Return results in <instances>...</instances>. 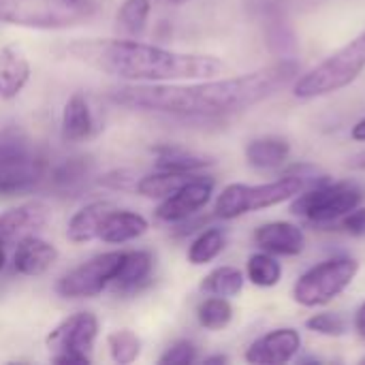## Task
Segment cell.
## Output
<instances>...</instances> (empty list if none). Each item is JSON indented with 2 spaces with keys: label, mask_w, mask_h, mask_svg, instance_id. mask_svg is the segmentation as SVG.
Here are the masks:
<instances>
[{
  "label": "cell",
  "mask_w": 365,
  "mask_h": 365,
  "mask_svg": "<svg viewBox=\"0 0 365 365\" xmlns=\"http://www.w3.org/2000/svg\"><path fill=\"white\" fill-rule=\"evenodd\" d=\"M137 180L139 175L130 169H113V171H107L105 175L98 178V184L105 186V188H111V190H135L137 186Z\"/></svg>",
  "instance_id": "34"
},
{
  "label": "cell",
  "mask_w": 365,
  "mask_h": 365,
  "mask_svg": "<svg viewBox=\"0 0 365 365\" xmlns=\"http://www.w3.org/2000/svg\"><path fill=\"white\" fill-rule=\"evenodd\" d=\"M150 11H152L150 0H124L115 15L118 28L128 36H139L148 26Z\"/></svg>",
  "instance_id": "30"
},
{
  "label": "cell",
  "mask_w": 365,
  "mask_h": 365,
  "mask_svg": "<svg viewBox=\"0 0 365 365\" xmlns=\"http://www.w3.org/2000/svg\"><path fill=\"white\" fill-rule=\"evenodd\" d=\"M107 349L115 364H135L141 355V338L130 329H115L107 336Z\"/></svg>",
  "instance_id": "31"
},
{
  "label": "cell",
  "mask_w": 365,
  "mask_h": 365,
  "mask_svg": "<svg viewBox=\"0 0 365 365\" xmlns=\"http://www.w3.org/2000/svg\"><path fill=\"white\" fill-rule=\"evenodd\" d=\"M306 327L310 331H317L321 336H329V338H340L346 334V321L340 314L334 312H323V314H314L306 321Z\"/></svg>",
  "instance_id": "32"
},
{
  "label": "cell",
  "mask_w": 365,
  "mask_h": 365,
  "mask_svg": "<svg viewBox=\"0 0 365 365\" xmlns=\"http://www.w3.org/2000/svg\"><path fill=\"white\" fill-rule=\"evenodd\" d=\"M255 242L269 255L295 257L304 250L306 237L297 225L291 222H267L255 231Z\"/></svg>",
  "instance_id": "16"
},
{
  "label": "cell",
  "mask_w": 365,
  "mask_h": 365,
  "mask_svg": "<svg viewBox=\"0 0 365 365\" xmlns=\"http://www.w3.org/2000/svg\"><path fill=\"white\" fill-rule=\"evenodd\" d=\"M94 13L90 0H0V21L34 30L77 26Z\"/></svg>",
  "instance_id": "4"
},
{
  "label": "cell",
  "mask_w": 365,
  "mask_h": 365,
  "mask_svg": "<svg viewBox=\"0 0 365 365\" xmlns=\"http://www.w3.org/2000/svg\"><path fill=\"white\" fill-rule=\"evenodd\" d=\"M150 229V222L145 216L130 212V210H113L107 214V218L101 225L98 240L105 244H126L141 235H145Z\"/></svg>",
  "instance_id": "18"
},
{
  "label": "cell",
  "mask_w": 365,
  "mask_h": 365,
  "mask_svg": "<svg viewBox=\"0 0 365 365\" xmlns=\"http://www.w3.org/2000/svg\"><path fill=\"white\" fill-rule=\"evenodd\" d=\"M297 77L299 64L293 58H280L269 66L227 79L212 77L197 83L163 81L115 86L107 92V98L128 109L156 111L188 120H216L267 101Z\"/></svg>",
  "instance_id": "1"
},
{
  "label": "cell",
  "mask_w": 365,
  "mask_h": 365,
  "mask_svg": "<svg viewBox=\"0 0 365 365\" xmlns=\"http://www.w3.org/2000/svg\"><path fill=\"white\" fill-rule=\"evenodd\" d=\"M361 201H364V190L357 184L353 182L329 184L325 180L321 184H314L310 190L304 188L293 199L291 212L310 222L327 225L359 207Z\"/></svg>",
  "instance_id": "8"
},
{
  "label": "cell",
  "mask_w": 365,
  "mask_h": 365,
  "mask_svg": "<svg viewBox=\"0 0 365 365\" xmlns=\"http://www.w3.org/2000/svg\"><path fill=\"white\" fill-rule=\"evenodd\" d=\"M351 135H353L355 141H365V118L364 120H359V122L353 126V133H351Z\"/></svg>",
  "instance_id": "38"
},
{
  "label": "cell",
  "mask_w": 365,
  "mask_h": 365,
  "mask_svg": "<svg viewBox=\"0 0 365 365\" xmlns=\"http://www.w3.org/2000/svg\"><path fill=\"white\" fill-rule=\"evenodd\" d=\"M30 81V62L26 51L17 43H9L0 49V98L13 101L21 94Z\"/></svg>",
  "instance_id": "15"
},
{
  "label": "cell",
  "mask_w": 365,
  "mask_h": 365,
  "mask_svg": "<svg viewBox=\"0 0 365 365\" xmlns=\"http://www.w3.org/2000/svg\"><path fill=\"white\" fill-rule=\"evenodd\" d=\"M365 68V30L349 45L325 58L306 75H299L293 92L297 98H317L351 86Z\"/></svg>",
  "instance_id": "3"
},
{
  "label": "cell",
  "mask_w": 365,
  "mask_h": 365,
  "mask_svg": "<svg viewBox=\"0 0 365 365\" xmlns=\"http://www.w3.org/2000/svg\"><path fill=\"white\" fill-rule=\"evenodd\" d=\"M49 220V207L43 201L21 203L17 207L0 212V242H19L26 235H34Z\"/></svg>",
  "instance_id": "13"
},
{
  "label": "cell",
  "mask_w": 365,
  "mask_h": 365,
  "mask_svg": "<svg viewBox=\"0 0 365 365\" xmlns=\"http://www.w3.org/2000/svg\"><path fill=\"white\" fill-rule=\"evenodd\" d=\"M342 229L355 237H365V207H355L342 216Z\"/></svg>",
  "instance_id": "35"
},
{
  "label": "cell",
  "mask_w": 365,
  "mask_h": 365,
  "mask_svg": "<svg viewBox=\"0 0 365 365\" xmlns=\"http://www.w3.org/2000/svg\"><path fill=\"white\" fill-rule=\"evenodd\" d=\"M113 210H115V205L111 201H103V199L86 203L81 210H77L71 216V220L66 225V240L77 246L98 240L101 225L107 218V214Z\"/></svg>",
  "instance_id": "17"
},
{
  "label": "cell",
  "mask_w": 365,
  "mask_h": 365,
  "mask_svg": "<svg viewBox=\"0 0 365 365\" xmlns=\"http://www.w3.org/2000/svg\"><path fill=\"white\" fill-rule=\"evenodd\" d=\"M361 364H365V357H364V359H361Z\"/></svg>",
  "instance_id": "42"
},
{
  "label": "cell",
  "mask_w": 365,
  "mask_h": 365,
  "mask_svg": "<svg viewBox=\"0 0 365 365\" xmlns=\"http://www.w3.org/2000/svg\"><path fill=\"white\" fill-rule=\"evenodd\" d=\"M214 195V180L207 175H192L186 184H182L173 195L160 201L154 210L156 220L167 225H180L195 214H199Z\"/></svg>",
  "instance_id": "11"
},
{
  "label": "cell",
  "mask_w": 365,
  "mask_h": 365,
  "mask_svg": "<svg viewBox=\"0 0 365 365\" xmlns=\"http://www.w3.org/2000/svg\"><path fill=\"white\" fill-rule=\"evenodd\" d=\"M77 62L128 83L212 79L225 71L214 56L184 53L128 38H77L66 47Z\"/></svg>",
  "instance_id": "2"
},
{
  "label": "cell",
  "mask_w": 365,
  "mask_h": 365,
  "mask_svg": "<svg viewBox=\"0 0 365 365\" xmlns=\"http://www.w3.org/2000/svg\"><path fill=\"white\" fill-rule=\"evenodd\" d=\"M58 261V248L36 235H26L17 242L13 255V269L19 276L36 278L43 276Z\"/></svg>",
  "instance_id": "14"
},
{
  "label": "cell",
  "mask_w": 365,
  "mask_h": 365,
  "mask_svg": "<svg viewBox=\"0 0 365 365\" xmlns=\"http://www.w3.org/2000/svg\"><path fill=\"white\" fill-rule=\"evenodd\" d=\"M167 2H173V4H184V2H188V0H167Z\"/></svg>",
  "instance_id": "41"
},
{
  "label": "cell",
  "mask_w": 365,
  "mask_h": 365,
  "mask_svg": "<svg viewBox=\"0 0 365 365\" xmlns=\"http://www.w3.org/2000/svg\"><path fill=\"white\" fill-rule=\"evenodd\" d=\"M359 274V263L351 257H336L327 259L306 274L293 287V299L304 308L325 306L344 293Z\"/></svg>",
  "instance_id": "7"
},
{
  "label": "cell",
  "mask_w": 365,
  "mask_h": 365,
  "mask_svg": "<svg viewBox=\"0 0 365 365\" xmlns=\"http://www.w3.org/2000/svg\"><path fill=\"white\" fill-rule=\"evenodd\" d=\"M197 361V346L190 340H180L173 346H169L160 357V365H190Z\"/></svg>",
  "instance_id": "33"
},
{
  "label": "cell",
  "mask_w": 365,
  "mask_h": 365,
  "mask_svg": "<svg viewBox=\"0 0 365 365\" xmlns=\"http://www.w3.org/2000/svg\"><path fill=\"white\" fill-rule=\"evenodd\" d=\"M246 274H248V280L255 284V287H261V289H272L280 282L282 278V265L269 255V252H257L248 259L246 263Z\"/></svg>",
  "instance_id": "29"
},
{
  "label": "cell",
  "mask_w": 365,
  "mask_h": 365,
  "mask_svg": "<svg viewBox=\"0 0 365 365\" xmlns=\"http://www.w3.org/2000/svg\"><path fill=\"white\" fill-rule=\"evenodd\" d=\"M244 154L250 167L259 171H274L287 163L291 154V143L284 137H259L246 145Z\"/></svg>",
  "instance_id": "21"
},
{
  "label": "cell",
  "mask_w": 365,
  "mask_h": 365,
  "mask_svg": "<svg viewBox=\"0 0 365 365\" xmlns=\"http://www.w3.org/2000/svg\"><path fill=\"white\" fill-rule=\"evenodd\" d=\"M98 338V319L92 312H77L56 325L45 338L51 361L58 365H90V351Z\"/></svg>",
  "instance_id": "9"
},
{
  "label": "cell",
  "mask_w": 365,
  "mask_h": 365,
  "mask_svg": "<svg viewBox=\"0 0 365 365\" xmlns=\"http://www.w3.org/2000/svg\"><path fill=\"white\" fill-rule=\"evenodd\" d=\"M47 173V163L17 130L0 135V197H17L34 190Z\"/></svg>",
  "instance_id": "6"
},
{
  "label": "cell",
  "mask_w": 365,
  "mask_h": 365,
  "mask_svg": "<svg viewBox=\"0 0 365 365\" xmlns=\"http://www.w3.org/2000/svg\"><path fill=\"white\" fill-rule=\"evenodd\" d=\"M154 154H156V169H163V171L197 173V171L214 165V158L184 150L180 145H158V148H154Z\"/></svg>",
  "instance_id": "22"
},
{
  "label": "cell",
  "mask_w": 365,
  "mask_h": 365,
  "mask_svg": "<svg viewBox=\"0 0 365 365\" xmlns=\"http://www.w3.org/2000/svg\"><path fill=\"white\" fill-rule=\"evenodd\" d=\"M242 289H244V274L237 267H231V265L216 267L201 282V291L203 293L218 295V297H227V299L240 295Z\"/></svg>",
  "instance_id": "26"
},
{
  "label": "cell",
  "mask_w": 365,
  "mask_h": 365,
  "mask_svg": "<svg viewBox=\"0 0 365 365\" xmlns=\"http://www.w3.org/2000/svg\"><path fill=\"white\" fill-rule=\"evenodd\" d=\"M299 349H302L299 331L293 327H282L257 338L246 351V361L257 365L287 364L299 353Z\"/></svg>",
  "instance_id": "12"
},
{
  "label": "cell",
  "mask_w": 365,
  "mask_h": 365,
  "mask_svg": "<svg viewBox=\"0 0 365 365\" xmlns=\"http://www.w3.org/2000/svg\"><path fill=\"white\" fill-rule=\"evenodd\" d=\"M355 331L365 340V302L359 306V310L355 312Z\"/></svg>",
  "instance_id": "37"
},
{
  "label": "cell",
  "mask_w": 365,
  "mask_h": 365,
  "mask_svg": "<svg viewBox=\"0 0 365 365\" xmlns=\"http://www.w3.org/2000/svg\"><path fill=\"white\" fill-rule=\"evenodd\" d=\"M154 272V257L148 250H126L122 257L120 272L113 280V287L120 293H135L148 284Z\"/></svg>",
  "instance_id": "19"
},
{
  "label": "cell",
  "mask_w": 365,
  "mask_h": 365,
  "mask_svg": "<svg viewBox=\"0 0 365 365\" xmlns=\"http://www.w3.org/2000/svg\"><path fill=\"white\" fill-rule=\"evenodd\" d=\"M346 167L353 171H365V152H357L346 160Z\"/></svg>",
  "instance_id": "36"
},
{
  "label": "cell",
  "mask_w": 365,
  "mask_h": 365,
  "mask_svg": "<svg viewBox=\"0 0 365 365\" xmlns=\"http://www.w3.org/2000/svg\"><path fill=\"white\" fill-rule=\"evenodd\" d=\"M203 364L205 365H225V364H229V357H225V355H212V357H205V359H203Z\"/></svg>",
  "instance_id": "39"
},
{
  "label": "cell",
  "mask_w": 365,
  "mask_h": 365,
  "mask_svg": "<svg viewBox=\"0 0 365 365\" xmlns=\"http://www.w3.org/2000/svg\"><path fill=\"white\" fill-rule=\"evenodd\" d=\"M304 188H308V182L299 175H284L276 182L267 184H229L222 188L214 203V216L222 220L240 218L248 212L274 207L282 201H289L297 197Z\"/></svg>",
  "instance_id": "5"
},
{
  "label": "cell",
  "mask_w": 365,
  "mask_h": 365,
  "mask_svg": "<svg viewBox=\"0 0 365 365\" xmlns=\"http://www.w3.org/2000/svg\"><path fill=\"white\" fill-rule=\"evenodd\" d=\"M4 265H6V250H4V244L0 242V272L4 269Z\"/></svg>",
  "instance_id": "40"
},
{
  "label": "cell",
  "mask_w": 365,
  "mask_h": 365,
  "mask_svg": "<svg viewBox=\"0 0 365 365\" xmlns=\"http://www.w3.org/2000/svg\"><path fill=\"white\" fill-rule=\"evenodd\" d=\"M265 34H267V47H269V51L276 53V56H280V58H289L295 51V47H297L293 28H291L289 19L280 11H274L267 17Z\"/></svg>",
  "instance_id": "27"
},
{
  "label": "cell",
  "mask_w": 365,
  "mask_h": 365,
  "mask_svg": "<svg viewBox=\"0 0 365 365\" xmlns=\"http://www.w3.org/2000/svg\"><path fill=\"white\" fill-rule=\"evenodd\" d=\"M122 257H124L122 250L92 257L90 261L66 272L58 280L56 293L66 299H90L101 295L109 284H113L122 265Z\"/></svg>",
  "instance_id": "10"
},
{
  "label": "cell",
  "mask_w": 365,
  "mask_h": 365,
  "mask_svg": "<svg viewBox=\"0 0 365 365\" xmlns=\"http://www.w3.org/2000/svg\"><path fill=\"white\" fill-rule=\"evenodd\" d=\"M92 173V160L86 156H71L51 169V186L60 192L77 190L86 184Z\"/></svg>",
  "instance_id": "24"
},
{
  "label": "cell",
  "mask_w": 365,
  "mask_h": 365,
  "mask_svg": "<svg viewBox=\"0 0 365 365\" xmlns=\"http://www.w3.org/2000/svg\"><path fill=\"white\" fill-rule=\"evenodd\" d=\"M225 246H227L225 231L218 229V227H210V229L201 231L192 240V244L188 246V252H186L188 263H192V265H205V263L214 261L225 250Z\"/></svg>",
  "instance_id": "25"
},
{
  "label": "cell",
  "mask_w": 365,
  "mask_h": 365,
  "mask_svg": "<svg viewBox=\"0 0 365 365\" xmlns=\"http://www.w3.org/2000/svg\"><path fill=\"white\" fill-rule=\"evenodd\" d=\"M94 130V115L88 98L81 92H75L62 109V139L64 141H83Z\"/></svg>",
  "instance_id": "20"
},
{
  "label": "cell",
  "mask_w": 365,
  "mask_h": 365,
  "mask_svg": "<svg viewBox=\"0 0 365 365\" xmlns=\"http://www.w3.org/2000/svg\"><path fill=\"white\" fill-rule=\"evenodd\" d=\"M195 173H175V171H163V169H156L154 173H148V175H141L137 180V186H135V192L145 197V199H156V201H163L167 199L169 195H173L182 184H186Z\"/></svg>",
  "instance_id": "23"
},
{
  "label": "cell",
  "mask_w": 365,
  "mask_h": 365,
  "mask_svg": "<svg viewBox=\"0 0 365 365\" xmlns=\"http://www.w3.org/2000/svg\"><path fill=\"white\" fill-rule=\"evenodd\" d=\"M197 321L207 331H220L233 321V306L227 297L210 295L197 308Z\"/></svg>",
  "instance_id": "28"
}]
</instances>
